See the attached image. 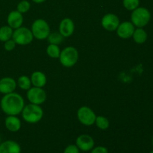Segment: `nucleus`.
<instances>
[{"label": "nucleus", "mask_w": 153, "mask_h": 153, "mask_svg": "<svg viewBox=\"0 0 153 153\" xmlns=\"http://www.w3.org/2000/svg\"><path fill=\"white\" fill-rule=\"evenodd\" d=\"M134 25L131 22L125 21L122 23H120L119 26L117 28V34L119 37L122 39H128L132 37L134 33Z\"/></svg>", "instance_id": "9d476101"}, {"label": "nucleus", "mask_w": 153, "mask_h": 153, "mask_svg": "<svg viewBox=\"0 0 153 153\" xmlns=\"http://www.w3.org/2000/svg\"><path fill=\"white\" fill-rule=\"evenodd\" d=\"M151 19V13L147 8L138 7L134 10L131 15V20L133 25L137 28H143L149 23Z\"/></svg>", "instance_id": "7ed1b4c3"}, {"label": "nucleus", "mask_w": 153, "mask_h": 153, "mask_svg": "<svg viewBox=\"0 0 153 153\" xmlns=\"http://www.w3.org/2000/svg\"><path fill=\"white\" fill-rule=\"evenodd\" d=\"M16 82L10 77H4L0 79V93L7 94L13 92L16 88Z\"/></svg>", "instance_id": "ddd939ff"}, {"label": "nucleus", "mask_w": 153, "mask_h": 153, "mask_svg": "<svg viewBox=\"0 0 153 153\" xmlns=\"http://www.w3.org/2000/svg\"><path fill=\"white\" fill-rule=\"evenodd\" d=\"M124 7L128 10H134L139 7L140 0H123Z\"/></svg>", "instance_id": "b1692460"}, {"label": "nucleus", "mask_w": 153, "mask_h": 153, "mask_svg": "<svg viewBox=\"0 0 153 153\" xmlns=\"http://www.w3.org/2000/svg\"><path fill=\"white\" fill-rule=\"evenodd\" d=\"M149 153H153V151H152V152H150Z\"/></svg>", "instance_id": "7c9ffc66"}, {"label": "nucleus", "mask_w": 153, "mask_h": 153, "mask_svg": "<svg viewBox=\"0 0 153 153\" xmlns=\"http://www.w3.org/2000/svg\"><path fill=\"white\" fill-rule=\"evenodd\" d=\"M31 31L34 38L39 40L47 39L50 34V27L48 22L43 19H37L33 22Z\"/></svg>", "instance_id": "39448f33"}, {"label": "nucleus", "mask_w": 153, "mask_h": 153, "mask_svg": "<svg viewBox=\"0 0 153 153\" xmlns=\"http://www.w3.org/2000/svg\"><path fill=\"white\" fill-rule=\"evenodd\" d=\"M4 126L8 131L16 132L21 128V121L16 116L8 115L4 120Z\"/></svg>", "instance_id": "dca6fc26"}, {"label": "nucleus", "mask_w": 153, "mask_h": 153, "mask_svg": "<svg viewBox=\"0 0 153 153\" xmlns=\"http://www.w3.org/2000/svg\"><path fill=\"white\" fill-rule=\"evenodd\" d=\"M95 123L97 126L101 130H106L109 128L110 122L106 117L98 116L96 117Z\"/></svg>", "instance_id": "412c9836"}, {"label": "nucleus", "mask_w": 153, "mask_h": 153, "mask_svg": "<svg viewBox=\"0 0 153 153\" xmlns=\"http://www.w3.org/2000/svg\"><path fill=\"white\" fill-rule=\"evenodd\" d=\"M7 25L13 29H16L22 26L23 23V16L22 13H19L18 10H13L7 15Z\"/></svg>", "instance_id": "4468645a"}, {"label": "nucleus", "mask_w": 153, "mask_h": 153, "mask_svg": "<svg viewBox=\"0 0 153 153\" xmlns=\"http://www.w3.org/2000/svg\"><path fill=\"white\" fill-rule=\"evenodd\" d=\"M152 144H153V137H152Z\"/></svg>", "instance_id": "2f4dec72"}, {"label": "nucleus", "mask_w": 153, "mask_h": 153, "mask_svg": "<svg viewBox=\"0 0 153 153\" xmlns=\"http://www.w3.org/2000/svg\"><path fill=\"white\" fill-rule=\"evenodd\" d=\"M102 25L105 30L109 31H116L120 25V19L114 13H107L102 19Z\"/></svg>", "instance_id": "1a4fd4ad"}, {"label": "nucleus", "mask_w": 153, "mask_h": 153, "mask_svg": "<svg viewBox=\"0 0 153 153\" xmlns=\"http://www.w3.org/2000/svg\"><path fill=\"white\" fill-rule=\"evenodd\" d=\"M0 153H21V147L14 140H6L0 144Z\"/></svg>", "instance_id": "2eb2a0df"}, {"label": "nucleus", "mask_w": 153, "mask_h": 153, "mask_svg": "<svg viewBox=\"0 0 153 153\" xmlns=\"http://www.w3.org/2000/svg\"><path fill=\"white\" fill-rule=\"evenodd\" d=\"M27 98H28V101L32 104L40 105L46 102L47 95H46V91L42 88L33 87L28 90Z\"/></svg>", "instance_id": "6e6552de"}, {"label": "nucleus", "mask_w": 153, "mask_h": 153, "mask_svg": "<svg viewBox=\"0 0 153 153\" xmlns=\"http://www.w3.org/2000/svg\"><path fill=\"white\" fill-rule=\"evenodd\" d=\"M13 28L9 25H4L0 28V41L5 42L12 38L13 35Z\"/></svg>", "instance_id": "6ab92c4d"}, {"label": "nucleus", "mask_w": 153, "mask_h": 153, "mask_svg": "<svg viewBox=\"0 0 153 153\" xmlns=\"http://www.w3.org/2000/svg\"><path fill=\"white\" fill-rule=\"evenodd\" d=\"M77 117L79 122L84 126H91L95 123L97 115L91 108L88 106H82L77 111Z\"/></svg>", "instance_id": "0eeeda50"}, {"label": "nucleus", "mask_w": 153, "mask_h": 153, "mask_svg": "<svg viewBox=\"0 0 153 153\" xmlns=\"http://www.w3.org/2000/svg\"><path fill=\"white\" fill-rule=\"evenodd\" d=\"M16 43H15L14 40L13 39H10V40H7V41L4 42V48L6 51L7 52H10V51L13 50L16 47Z\"/></svg>", "instance_id": "a878e982"}, {"label": "nucleus", "mask_w": 153, "mask_h": 153, "mask_svg": "<svg viewBox=\"0 0 153 153\" xmlns=\"http://www.w3.org/2000/svg\"><path fill=\"white\" fill-rule=\"evenodd\" d=\"M12 39L14 40L16 44L25 46L33 41L34 36L31 30L26 27L21 26L13 31Z\"/></svg>", "instance_id": "423d86ee"}, {"label": "nucleus", "mask_w": 153, "mask_h": 153, "mask_svg": "<svg viewBox=\"0 0 153 153\" xmlns=\"http://www.w3.org/2000/svg\"><path fill=\"white\" fill-rule=\"evenodd\" d=\"M132 37L135 43H138V44H142L147 40V33L142 28H137L134 30Z\"/></svg>", "instance_id": "a211bd4d"}, {"label": "nucleus", "mask_w": 153, "mask_h": 153, "mask_svg": "<svg viewBox=\"0 0 153 153\" xmlns=\"http://www.w3.org/2000/svg\"><path fill=\"white\" fill-rule=\"evenodd\" d=\"M64 153H80L79 152V149L76 145H69L64 149Z\"/></svg>", "instance_id": "bb28decb"}, {"label": "nucleus", "mask_w": 153, "mask_h": 153, "mask_svg": "<svg viewBox=\"0 0 153 153\" xmlns=\"http://www.w3.org/2000/svg\"><path fill=\"white\" fill-rule=\"evenodd\" d=\"M75 31V24L70 18H64L59 24V32L64 37L73 35Z\"/></svg>", "instance_id": "f8f14e48"}, {"label": "nucleus", "mask_w": 153, "mask_h": 153, "mask_svg": "<svg viewBox=\"0 0 153 153\" xmlns=\"http://www.w3.org/2000/svg\"><path fill=\"white\" fill-rule=\"evenodd\" d=\"M22 117L26 123L31 124L40 122L43 117V111L38 105L28 104L24 106L22 111Z\"/></svg>", "instance_id": "f03ea898"}, {"label": "nucleus", "mask_w": 153, "mask_h": 153, "mask_svg": "<svg viewBox=\"0 0 153 153\" xmlns=\"http://www.w3.org/2000/svg\"><path fill=\"white\" fill-rule=\"evenodd\" d=\"M1 136H0V144H1Z\"/></svg>", "instance_id": "c756f323"}, {"label": "nucleus", "mask_w": 153, "mask_h": 153, "mask_svg": "<svg viewBox=\"0 0 153 153\" xmlns=\"http://www.w3.org/2000/svg\"><path fill=\"white\" fill-rule=\"evenodd\" d=\"M64 37L60 34V32H53L50 33L49 35L48 36L47 40L49 44H55V45H59L64 40Z\"/></svg>", "instance_id": "4be33fe9"}, {"label": "nucleus", "mask_w": 153, "mask_h": 153, "mask_svg": "<svg viewBox=\"0 0 153 153\" xmlns=\"http://www.w3.org/2000/svg\"><path fill=\"white\" fill-rule=\"evenodd\" d=\"M76 146L79 149V150H82L83 152H88L91 150L94 147V138L88 134H81L76 139Z\"/></svg>", "instance_id": "9b49d317"}, {"label": "nucleus", "mask_w": 153, "mask_h": 153, "mask_svg": "<svg viewBox=\"0 0 153 153\" xmlns=\"http://www.w3.org/2000/svg\"><path fill=\"white\" fill-rule=\"evenodd\" d=\"M46 53L52 58H59L61 50L58 45L49 44L46 48Z\"/></svg>", "instance_id": "5701e85b"}, {"label": "nucleus", "mask_w": 153, "mask_h": 153, "mask_svg": "<svg viewBox=\"0 0 153 153\" xmlns=\"http://www.w3.org/2000/svg\"><path fill=\"white\" fill-rule=\"evenodd\" d=\"M25 106V102L21 95L17 93L12 92L4 94L0 101V107L5 114L16 116L22 113Z\"/></svg>", "instance_id": "f257e3e1"}, {"label": "nucleus", "mask_w": 153, "mask_h": 153, "mask_svg": "<svg viewBox=\"0 0 153 153\" xmlns=\"http://www.w3.org/2000/svg\"><path fill=\"white\" fill-rule=\"evenodd\" d=\"M91 153H108V149L105 146H97L95 148H93L91 149Z\"/></svg>", "instance_id": "cd10ccee"}, {"label": "nucleus", "mask_w": 153, "mask_h": 153, "mask_svg": "<svg viewBox=\"0 0 153 153\" xmlns=\"http://www.w3.org/2000/svg\"><path fill=\"white\" fill-rule=\"evenodd\" d=\"M17 85L19 88L24 91H28L31 88V79L27 76H21L17 80Z\"/></svg>", "instance_id": "aec40b11"}, {"label": "nucleus", "mask_w": 153, "mask_h": 153, "mask_svg": "<svg viewBox=\"0 0 153 153\" xmlns=\"http://www.w3.org/2000/svg\"><path fill=\"white\" fill-rule=\"evenodd\" d=\"M32 1H34V2L37 3V4H40V3H42L43 2V1H45L46 0H32Z\"/></svg>", "instance_id": "c85d7f7f"}, {"label": "nucleus", "mask_w": 153, "mask_h": 153, "mask_svg": "<svg viewBox=\"0 0 153 153\" xmlns=\"http://www.w3.org/2000/svg\"><path fill=\"white\" fill-rule=\"evenodd\" d=\"M60 62L64 67L70 68L76 64L79 60V52L73 46H67L61 51Z\"/></svg>", "instance_id": "20e7f679"}, {"label": "nucleus", "mask_w": 153, "mask_h": 153, "mask_svg": "<svg viewBox=\"0 0 153 153\" xmlns=\"http://www.w3.org/2000/svg\"><path fill=\"white\" fill-rule=\"evenodd\" d=\"M31 85L34 87L43 88L47 82L46 75L40 71H35L31 76Z\"/></svg>", "instance_id": "f3484780"}, {"label": "nucleus", "mask_w": 153, "mask_h": 153, "mask_svg": "<svg viewBox=\"0 0 153 153\" xmlns=\"http://www.w3.org/2000/svg\"><path fill=\"white\" fill-rule=\"evenodd\" d=\"M30 7H31V4L29 1L27 0H22L17 4L16 10H18L21 13H25L29 10Z\"/></svg>", "instance_id": "393cba45"}]
</instances>
